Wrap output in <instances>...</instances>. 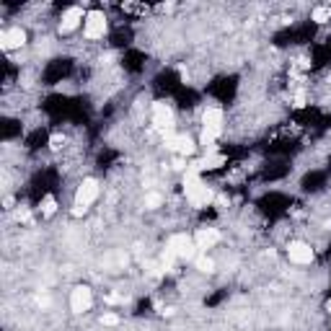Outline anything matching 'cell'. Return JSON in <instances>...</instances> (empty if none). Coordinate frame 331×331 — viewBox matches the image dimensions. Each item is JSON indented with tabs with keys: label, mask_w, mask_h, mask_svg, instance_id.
<instances>
[{
	"label": "cell",
	"mask_w": 331,
	"mask_h": 331,
	"mask_svg": "<svg viewBox=\"0 0 331 331\" xmlns=\"http://www.w3.org/2000/svg\"><path fill=\"white\" fill-rule=\"evenodd\" d=\"M166 148L176 150L178 156H192L194 153V142L186 138V134H168V138H166Z\"/></svg>",
	"instance_id": "cell-9"
},
{
	"label": "cell",
	"mask_w": 331,
	"mask_h": 331,
	"mask_svg": "<svg viewBox=\"0 0 331 331\" xmlns=\"http://www.w3.org/2000/svg\"><path fill=\"white\" fill-rule=\"evenodd\" d=\"M80 21H86L83 8H80V6H72V8H68V13L62 16L60 32H62V34H70V32H75V28H78V24H80Z\"/></svg>",
	"instance_id": "cell-8"
},
{
	"label": "cell",
	"mask_w": 331,
	"mask_h": 331,
	"mask_svg": "<svg viewBox=\"0 0 331 331\" xmlns=\"http://www.w3.org/2000/svg\"><path fill=\"white\" fill-rule=\"evenodd\" d=\"M101 324H104V326H116V324H119V316H116V313H104Z\"/></svg>",
	"instance_id": "cell-18"
},
{
	"label": "cell",
	"mask_w": 331,
	"mask_h": 331,
	"mask_svg": "<svg viewBox=\"0 0 331 331\" xmlns=\"http://www.w3.org/2000/svg\"><path fill=\"white\" fill-rule=\"evenodd\" d=\"M153 122H156V127L163 130V132H168V130L174 127V112L168 109V104H163V101L153 104Z\"/></svg>",
	"instance_id": "cell-6"
},
{
	"label": "cell",
	"mask_w": 331,
	"mask_h": 331,
	"mask_svg": "<svg viewBox=\"0 0 331 331\" xmlns=\"http://www.w3.org/2000/svg\"><path fill=\"white\" fill-rule=\"evenodd\" d=\"M194 266H197L200 272H212V269H215L212 259H210V256H204V254H202V256H197V259H194Z\"/></svg>",
	"instance_id": "cell-14"
},
{
	"label": "cell",
	"mask_w": 331,
	"mask_h": 331,
	"mask_svg": "<svg viewBox=\"0 0 331 331\" xmlns=\"http://www.w3.org/2000/svg\"><path fill=\"white\" fill-rule=\"evenodd\" d=\"M62 145H65V138H62V134H52V140H50V148H52V150H60Z\"/></svg>",
	"instance_id": "cell-19"
},
{
	"label": "cell",
	"mask_w": 331,
	"mask_h": 331,
	"mask_svg": "<svg viewBox=\"0 0 331 331\" xmlns=\"http://www.w3.org/2000/svg\"><path fill=\"white\" fill-rule=\"evenodd\" d=\"M328 310H331V300H328Z\"/></svg>",
	"instance_id": "cell-21"
},
{
	"label": "cell",
	"mask_w": 331,
	"mask_h": 331,
	"mask_svg": "<svg viewBox=\"0 0 331 331\" xmlns=\"http://www.w3.org/2000/svg\"><path fill=\"white\" fill-rule=\"evenodd\" d=\"M220 166H225V156H220V153H207L202 160L192 163V168L194 171H215V168H220Z\"/></svg>",
	"instance_id": "cell-13"
},
{
	"label": "cell",
	"mask_w": 331,
	"mask_h": 331,
	"mask_svg": "<svg viewBox=\"0 0 331 331\" xmlns=\"http://www.w3.org/2000/svg\"><path fill=\"white\" fill-rule=\"evenodd\" d=\"M202 124H204L202 132H210V134L218 138V134L222 132V112L220 109H207L204 116H202Z\"/></svg>",
	"instance_id": "cell-10"
},
{
	"label": "cell",
	"mask_w": 331,
	"mask_h": 331,
	"mask_svg": "<svg viewBox=\"0 0 331 331\" xmlns=\"http://www.w3.org/2000/svg\"><path fill=\"white\" fill-rule=\"evenodd\" d=\"M98 197V182L96 178H86L75 192V204H72V218L86 215V210L94 204V200Z\"/></svg>",
	"instance_id": "cell-3"
},
{
	"label": "cell",
	"mask_w": 331,
	"mask_h": 331,
	"mask_svg": "<svg viewBox=\"0 0 331 331\" xmlns=\"http://www.w3.org/2000/svg\"><path fill=\"white\" fill-rule=\"evenodd\" d=\"M218 240H220V233L215 228H200L197 236H194V246L202 248V251H207V248H212Z\"/></svg>",
	"instance_id": "cell-12"
},
{
	"label": "cell",
	"mask_w": 331,
	"mask_h": 331,
	"mask_svg": "<svg viewBox=\"0 0 331 331\" xmlns=\"http://www.w3.org/2000/svg\"><path fill=\"white\" fill-rule=\"evenodd\" d=\"M24 42H26L24 28H8V32L0 34V47H3V50H16V47H24Z\"/></svg>",
	"instance_id": "cell-11"
},
{
	"label": "cell",
	"mask_w": 331,
	"mask_h": 331,
	"mask_svg": "<svg viewBox=\"0 0 331 331\" xmlns=\"http://www.w3.org/2000/svg\"><path fill=\"white\" fill-rule=\"evenodd\" d=\"M184 192H186V200L192 202V207H197V210L207 207L210 202L215 200L212 189H210V186L202 182V178H200V171H194V168H189L186 176H184Z\"/></svg>",
	"instance_id": "cell-1"
},
{
	"label": "cell",
	"mask_w": 331,
	"mask_h": 331,
	"mask_svg": "<svg viewBox=\"0 0 331 331\" xmlns=\"http://www.w3.org/2000/svg\"><path fill=\"white\" fill-rule=\"evenodd\" d=\"M295 106H306V96H303V94L295 96Z\"/></svg>",
	"instance_id": "cell-20"
},
{
	"label": "cell",
	"mask_w": 331,
	"mask_h": 331,
	"mask_svg": "<svg viewBox=\"0 0 331 331\" xmlns=\"http://www.w3.org/2000/svg\"><path fill=\"white\" fill-rule=\"evenodd\" d=\"M328 18H331V8H316V10H313V21L326 24Z\"/></svg>",
	"instance_id": "cell-17"
},
{
	"label": "cell",
	"mask_w": 331,
	"mask_h": 331,
	"mask_svg": "<svg viewBox=\"0 0 331 331\" xmlns=\"http://www.w3.org/2000/svg\"><path fill=\"white\" fill-rule=\"evenodd\" d=\"M42 212L47 215V218H52V215L57 212V202H54V197H44V202H42Z\"/></svg>",
	"instance_id": "cell-15"
},
{
	"label": "cell",
	"mask_w": 331,
	"mask_h": 331,
	"mask_svg": "<svg viewBox=\"0 0 331 331\" xmlns=\"http://www.w3.org/2000/svg\"><path fill=\"white\" fill-rule=\"evenodd\" d=\"M163 204V197L160 194H156V192H150V194H145V207H150V210H156V207H160Z\"/></svg>",
	"instance_id": "cell-16"
},
{
	"label": "cell",
	"mask_w": 331,
	"mask_h": 331,
	"mask_svg": "<svg viewBox=\"0 0 331 331\" xmlns=\"http://www.w3.org/2000/svg\"><path fill=\"white\" fill-rule=\"evenodd\" d=\"M288 256L295 264H310L313 262V248L308 244H303V240H292L288 246Z\"/></svg>",
	"instance_id": "cell-7"
},
{
	"label": "cell",
	"mask_w": 331,
	"mask_h": 331,
	"mask_svg": "<svg viewBox=\"0 0 331 331\" xmlns=\"http://www.w3.org/2000/svg\"><path fill=\"white\" fill-rule=\"evenodd\" d=\"M106 34V16L101 10H91L86 13V36L88 39H101Z\"/></svg>",
	"instance_id": "cell-4"
},
{
	"label": "cell",
	"mask_w": 331,
	"mask_h": 331,
	"mask_svg": "<svg viewBox=\"0 0 331 331\" xmlns=\"http://www.w3.org/2000/svg\"><path fill=\"white\" fill-rule=\"evenodd\" d=\"M194 238L184 236V233H176L168 238V244H166V254H163V266L168 269L176 259H192L194 256Z\"/></svg>",
	"instance_id": "cell-2"
},
{
	"label": "cell",
	"mask_w": 331,
	"mask_h": 331,
	"mask_svg": "<svg viewBox=\"0 0 331 331\" xmlns=\"http://www.w3.org/2000/svg\"><path fill=\"white\" fill-rule=\"evenodd\" d=\"M91 306H94L91 290H88L86 284H78V288L72 290V295H70V308H72V313H86V310H91Z\"/></svg>",
	"instance_id": "cell-5"
}]
</instances>
